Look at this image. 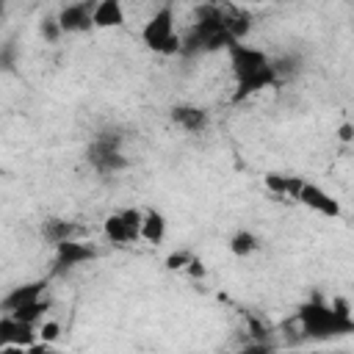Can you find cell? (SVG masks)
<instances>
[{
    "label": "cell",
    "mask_w": 354,
    "mask_h": 354,
    "mask_svg": "<svg viewBox=\"0 0 354 354\" xmlns=\"http://www.w3.org/2000/svg\"><path fill=\"white\" fill-rule=\"evenodd\" d=\"M299 324H301V332L313 340H326V337H340L354 332V318L348 315L343 301L326 304L321 299H310L299 307Z\"/></svg>",
    "instance_id": "1"
},
{
    "label": "cell",
    "mask_w": 354,
    "mask_h": 354,
    "mask_svg": "<svg viewBox=\"0 0 354 354\" xmlns=\"http://www.w3.org/2000/svg\"><path fill=\"white\" fill-rule=\"evenodd\" d=\"M232 41H238V39L227 30L224 11H218V8H202L199 11V19L191 25L188 36L183 39L180 55H199V53L227 50Z\"/></svg>",
    "instance_id": "2"
},
{
    "label": "cell",
    "mask_w": 354,
    "mask_h": 354,
    "mask_svg": "<svg viewBox=\"0 0 354 354\" xmlns=\"http://www.w3.org/2000/svg\"><path fill=\"white\" fill-rule=\"evenodd\" d=\"M174 0H163L160 8H155V14L144 22L141 28V41L152 50V53H160V55H180L183 50V39L177 36L174 30Z\"/></svg>",
    "instance_id": "3"
},
{
    "label": "cell",
    "mask_w": 354,
    "mask_h": 354,
    "mask_svg": "<svg viewBox=\"0 0 354 354\" xmlns=\"http://www.w3.org/2000/svg\"><path fill=\"white\" fill-rule=\"evenodd\" d=\"M86 158H88L91 169L100 174H116V171L127 169V158L122 155V138L116 133H100L88 144Z\"/></svg>",
    "instance_id": "4"
},
{
    "label": "cell",
    "mask_w": 354,
    "mask_h": 354,
    "mask_svg": "<svg viewBox=\"0 0 354 354\" xmlns=\"http://www.w3.org/2000/svg\"><path fill=\"white\" fill-rule=\"evenodd\" d=\"M141 218H144L141 210L127 207L122 213H111L105 218L102 230H105V235H108L111 243H133V241L141 238Z\"/></svg>",
    "instance_id": "5"
},
{
    "label": "cell",
    "mask_w": 354,
    "mask_h": 354,
    "mask_svg": "<svg viewBox=\"0 0 354 354\" xmlns=\"http://www.w3.org/2000/svg\"><path fill=\"white\" fill-rule=\"evenodd\" d=\"M227 53H230V64H232L235 80H243V77H249V75H254V72H260L263 66L271 64V58L260 47H249L243 41H232L227 47Z\"/></svg>",
    "instance_id": "6"
},
{
    "label": "cell",
    "mask_w": 354,
    "mask_h": 354,
    "mask_svg": "<svg viewBox=\"0 0 354 354\" xmlns=\"http://www.w3.org/2000/svg\"><path fill=\"white\" fill-rule=\"evenodd\" d=\"M296 202L304 205V207H310V210H315V213H321V216H326V218H340V202L329 191H324L318 183L304 180Z\"/></svg>",
    "instance_id": "7"
},
{
    "label": "cell",
    "mask_w": 354,
    "mask_h": 354,
    "mask_svg": "<svg viewBox=\"0 0 354 354\" xmlns=\"http://www.w3.org/2000/svg\"><path fill=\"white\" fill-rule=\"evenodd\" d=\"M58 25L64 33H83L88 28H94V3L91 0H75V3H66L61 11H58Z\"/></svg>",
    "instance_id": "8"
},
{
    "label": "cell",
    "mask_w": 354,
    "mask_h": 354,
    "mask_svg": "<svg viewBox=\"0 0 354 354\" xmlns=\"http://www.w3.org/2000/svg\"><path fill=\"white\" fill-rule=\"evenodd\" d=\"M277 80H279V75H277L274 61H271V64L263 66L260 72H254V75H249V77H243V80H235L232 102H241V100H246V97H252V94H257V91H263V88H271V86H277Z\"/></svg>",
    "instance_id": "9"
},
{
    "label": "cell",
    "mask_w": 354,
    "mask_h": 354,
    "mask_svg": "<svg viewBox=\"0 0 354 354\" xmlns=\"http://www.w3.org/2000/svg\"><path fill=\"white\" fill-rule=\"evenodd\" d=\"M94 257H97L94 246L80 243V241H75V238L55 243V266H58V271H64V268H75V266L88 263V260H94Z\"/></svg>",
    "instance_id": "10"
},
{
    "label": "cell",
    "mask_w": 354,
    "mask_h": 354,
    "mask_svg": "<svg viewBox=\"0 0 354 354\" xmlns=\"http://www.w3.org/2000/svg\"><path fill=\"white\" fill-rule=\"evenodd\" d=\"M169 116L185 133H202L207 127V111L199 108V105H174Z\"/></svg>",
    "instance_id": "11"
},
{
    "label": "cell",
    "mask_w": 354,
    "mask_h": 354,
    "mask_svg": "<svg viewBox=\"0 0 354 354\" xmlns=\"http://www.w3.org/2000/svg\"><path fill=\"white\" fill-rule=\"evenodd\" d=\"M124 25V6L122 0H97L94 3V28H122Z\"/></svg>",
    "instance_id": "12"
},
{
    "label": "cell",
    "mask_w": 354,
    "mask_h": 354,
    "mask_svg": "<svg viewBox=\"0 0 354 354\" xmlns=\"http://www.w3.org/2000/svg\"><path fill=\"white\" fill-rule=\"evenodd\" d=\"M41 290H44V279L28 282V285H19V288L8 290L6 299H3V313H14V310H19L22 304H30V301L41 299Z\"/></svg>",
    "instance_id": "13"
},
{
    "label": "cell",
    "mask_w": 354,
    "mask_h": 354,
    "mask_svg": "<svg viewBox=\"0 0 354 354\" xmlns=\"http://www.w3.org/2000/svg\"><path fill=\"white\" fill-rule=\"evenodd\" d=\"M166 238V218L160 210L149 207L144 210V218H141V241L147 243H160Z\"/></svg>",
    "instance_id": "14"
},
{
    "label": "cell",
    "mask_w": 354,
    "mask_h": 354,
    "mask_svg": "<svg viewBox=\"0 0 354 354\" xmlns=\"http://www.w3.org/2000/svg\"><path fill=\"white\" fill-rule=\"evenodd\" d=\"M301 177H290V174H266V188L277 196H288V199H296L299 191H301Z\"/></svg>",
    "instance_id": "15"
},
{
    "label": "cell",
    "mask_w": 354,
    "mask_h": 354,
    "mask_svg": "<svg viewBox=\"0 0 354 354\" xmlns=\"http://www.w3.org/2000/svg\"><path fill=\"white\" fill-rule=\"evenodd\" d=\"M77 224H72V221H64V218H50V221H44L41 224V235H44V241H50V243H61V241H69V238H75L77 235Z\"/></svg>",
    "instance_id": "16"
},
{
    "label": "cell",
    "mask_w": 354,
    "mask_h": 354,
    "mask_svg": "<svg viewBox=\"0 0 354 354\" xmlns=\"http://www.w3.org/2000/svg\"><path fill=\"white\" fill-rule=\"evenodd\" d=\"M257 246H260V241H257V235L249 232V230H238V232L230 238V252H232L235 257H249L252 252H257Z\"/></svg>",
    "instance_id": "17"
},
{
    "label": "cell",
    "mask_w": 354,
    "mask_h": 354,
    "mask_svg": "<svg viewBox=\"0 0 354 354\" xmlns=\"http://www.w3.org/2000/svg\"><path fill=\"white\" fill-rule=\"evenodd\" d=\"M50 310V301H41V299H36V301H30V304H22L19 310H14V313H8V315H14L17 321H25V324H36L44 313Z\"/></svg>",
    "instance_id": "18"
},
{
    "label": "cell",
    "mask_w": 354,
    "mask_h": 354,
    "mask_svg": "<svg viewBox=\"0 0 354 354\" xmlns=\"http://www.w3.org/2000/svg\"><path fill=\"white\" fill-rule=\"evenodd\" d=\"M191 260H194V254L183 249V252L169 254V257H166V266H169L171 271H180V268H188V266H191Z\"/></svg>",
    "instance_id": "19"
},
{
    "label": "cell",
    "mask_w": 354,
    "mask_h": 354,
    "mask_svg": "<svg viewBox=\"0 0 354 354\" xmlns=\"http://www.w3.org/2000/svg\"><path fill=\"white\" fill-rule=\"evenodd\" d=\"M61 33H64V30H61L58 19H44V22H41V36H44L47 41H55Z\"/></svg>",
    "instance_id": "20"
},
{
    "label": "cell",
    "mask_w": 354,
    "mask_h": 354,
    "mask_svg": "<svg viewBox=\"0 0 354 354\" xmlns=\"http://www.w3.org/2000/svg\"><path fill=\"white\" fill-rule=\"evenodd\" d=\"M58 332H61V326H58L55 321H47V324H41V329H39V337L50 343V340H55V337H58Z\"/></svg>",
    "instance_id": "21"
},
{
    "label": "cell",
    "mask_w": 354,
    "mask_h": 354,
    "mask_svg": "<svg viewBox=\"0 0 354 354\" xmlns=\"http://www.w3.org/2000/svg\"><path fill=\"white\" fill-rule=\"evenodd\" d=\"M340 138H343V141L351 138V124H343V127H340Z\"/></svg>",
    "instance_id": "22"
},
{
    "label": "cell",
    "mask_w": 354,
    "mask_h": 354,
    "mask_svg": "<svg viewBox=\"0 0 354 354\" xmlns=\"http://www.w3.org/2000/svg\"><path fill=\"white\" fill-rule=\"evenodd\" d=\"M249 3H263V0H249Z\"/></svg>",
    "instance_id": "23"
}]
</instances>
